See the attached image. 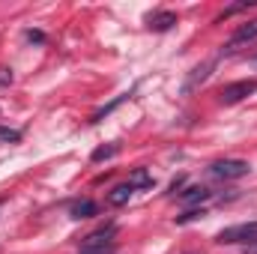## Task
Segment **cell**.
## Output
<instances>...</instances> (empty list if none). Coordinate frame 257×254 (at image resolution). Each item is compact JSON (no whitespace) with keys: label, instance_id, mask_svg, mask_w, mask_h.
<instances>
[{"label":"cell","instance_id":"obj_5","mask_svg":"<svg viewBox=\"0 0 257 254\" xmlns=\"http://www.w3.org/2000/svg\"><path fill=\"white\" fill-rule=\"evenodd\" d=\"M209 197H212V191L203 189V186H192V189L180 191V203H183V206H189V209H197V206H200V203H206Z\"/></svg>","mask_w":257,"mask_h":254},{"label":"cell","instance_id":"obj_16","mask_svg":"<svg viewBox=\"0 0 257 254\" xmlns=\"http://www.w3.org/2000/svg\"><path fill=\"white\" fill-rule=\"evenodd\" d=\"M21 141V132L9 126H0V144H18Z\"/></svg>","mask_w":257,"mask_h":254},{"label":"cell","instance_id":"obj_18","mask_svg":"<svg viewBox=\"0 0 257 254\" xmlns=\"http://www.w3.org/2000/svg\"><path fill=\"white\" fill-rule=\"evenodd\" d=\"M24 36H27V42H36V45H42V42H45V33H42V30H27Z\"/></svg>","mask_w":257,"mask_h":254},{"label":"cell","instance_id":"obj_12","mask_svg":"<svg viewBox=\"0 0 257 254\" xmlns=\"http://www.w3.org/2000/svg\"><path fill=\"white\" fill-rule=\"evenodd\" d=\"M117 153H120V147H117V144H108V147L93 150V156H90V159H93V162H108V159H114Z\"/></svg>","mask_w":257,"mask_h":254},{"label":"cell","instance_id":"obj_19","mask_svg":"<svg viewBox=\"0 0 257 254\" xmlns=\"http://www.w3.org/2000/svg\"><path fill=\"white\" fill-rule=\"evenodd\" d=\"M12 84V69H0V87H9Z\"/></svg>","mask_w":257,"mask_h":254},{"label":"cell","instance_id":"obj_2","mask_svg":"<svg viewBox=\"0 0 257 254\" xmlns=\"http://www.w3.org/2000/svg\"><path fill=\"white\" fill-rule=\"evenodd\" d=\"M257 239V221H245V224H233V227H224L215 242L218 245H245V242H254Z\"/></svg>","mask_w":257,"mask_h":254},{"label":"cell","instance_id":"obj_20","mask_svg":"<svg viewBox=\"0 0 257 254\" xmlns=\"http://www.w3.org/2000/svg\"><path fill=\"white\" fill-rule=\"evenodd\" d=\"M183 183H186V177H177V180H174V183H171V191H174V194H177V191L183 189Z\"/></svg>","mask_w":257,"mask_h":254},{"label":"cell","instance_id":"obj_6","mask_svg":"<svg viewBox=\"0 0 257 254\" xmlns=\"http://www.w3.org/2000/svg\"><path fill=\"white\" fill-rule=\"evenodd\" d=\"M174 24H177V15L168 12V9H162V12H150V15H147V27L156 30V33H165V30H171Z\"/></svg>","mask_w":257,"mask_h":254},{"label":"cell","instance_id":"obj_7","mask_svg":"<svg viewBox=\"0 0 257 254\" xmlns=\"http://www.w3.org/2000/svg\"><path fill=\"white\" fill-rule=\"evenodd\" d=\"M69 215H72L75 221L93 218V215H99V203H96V200H90V197H84V200H75V203L69 206Z\"/></svg>","mask_w":257,"mask_h":254},{"label":"cell","instance_id":"obj_11","mask_svg":"<svg viewBox=\"0 0 257 254\" xmlns=\"http://www.w3.org/2000/svg\"><path fill=\"white\" fill-rule=\"evenodd\" d=\"M132 194H135V189H132L128 183H123V186H117V189L108 191V203H111V206H123V203L132 200Z\"/></svg>","mask_w":257,"mask_h":254},{"label":"cell","instance_id":"obj_1","mask_svg":"<svg viewBox=\"0 0 257 254\" xmlns=\"http://www.w3.org/2000/svg\"><path fill=\"white\" fill-rule=\"evenodd\" d=\"M248 171H251V165L248 162H242V159H218V162H212L209 165V177H215V180H242V177H248Z\"/></svg>","mask_w":257,"mask_h":254},{"label":"cell","instance_id":"obj_17","mask_svg":"<svg viewBox=\"0 0 257 254\" xmlns=\"http://www.w3.org/2000/svg\"><path fill=\"white\" fill-rule=\"evenodd\" d=\"M200 215H206V212H203L200 206H197V209H186L183 215H177V224H189V221H197Z\"/></svg>","mask_w":257,"mask_h":254},{"label":"cell","instance_id":"obj_13","mask_svg":"<svg viewBox=\"0 0 257 254\" xmlns=\"http://www.w3.org/2000/svg\"><path fill=\"white\" fill-rule=\"evenodd\" d=\"M251 6H257V0H239V3H233V6H224V12L218 15V21H221V18L236 15V12H245V9H251Z\"/></svg>","mask_w":257,"mask_h":254},{"label":"cell","instance_id":"obj_21","mask_svg":"<svg viewBox=\"0 0 257 254\" xmlns=\"http://www.w3.org/2000/svg\"><path fill=\"white\" fill-rule=\"evenodd\" d=\"M242 254H257V239L254 242H245V245H242Z\"/></svg>","mask_w":257,"mask_h":254},{"label":"cell","instance_id":"obj_10","mask_svg":"<svg viewBox=\"0 0 257 254\" xmlns=\"http://www.w3.org/2000/svg\"><path fill=\"white\" fill-rule=\"evenodd\" d=\"M128 186H132L135 191L153 189V177H150V171H147V168H135V171L128 174Z\"/></svg>","mask_w":257,"mask_h":254},{"label":"cell","instance_id":"obj_22","mask_svg":"<svg viewBox=\"0 0 257 254\" xmlns=\"http://www.w3.org/2000/svg\"><path fill=\"white\" fill-rule=\"evenodd\" d=\"M248 66H251V69H257V54H254V57H248Z\"/></svg>","mask_w":257,"mask_h":254},{"label":"cell","instance_id":"obj_15","mask_svg":"<svg viewBox=\"0 0 257 254\" xmlns=\"http://www.w3.org/2000/svg\"><path fill=\"white\" fill-rule=\"evenodd\" d=\"M78 254H117V245L114 242H105V245H81Z\"/></svg>","mask_w":257,"mask_h":254},{"label":"cell","instance_id":"obj_14","mask_svg":"<svg viewBox=\"0 0 257 254\" xmlns=\"http://www.w3.org/2000/svg\"><path fill=\"white\" fill-rule=\"evenodd\" d=\"M123 102H128V93H123V96H117V99H114L111 105H105V108H99V111H96V114L90 117V123H99V120H102L105 114H111V111H114L117 105H123Z\"/></svg>","mask_w":257,"mask_h":254},{"label":"cell","instance_id":"obj_3","mask_svg":"<svg viewBox=\"0 0 257 254\" xmlns=\"http://www.w3.org/2000/svg\"><path fill=\"white\" fill-rule=\"evenodd\" d=\"M251 93H257V81H233V84H227L224 90H221V102L224 105H236V102H242V99H248Z\"/></svg>","mask_w":257,"mask_h":254},{"label":"cell","instance_id":"obj_4","mask_svg":"<svg viewBox=\"0 0 257 254\" xmlns=\"http://www.w3.org/2000/svg\"><path fill=\"white\" fill-rule=\"evenodd\" d=\"M212 69H215V60H206V63L194 66L192 75H189V78H186V84H183V93H186V96H189V93H194V90H197V87H200L209 75H212Z\"/></svg>","mask_w":257,"mask_h":254},{"label":"cell","instance_id":"obj_8","mask_svg":"<svg viewBox=\"0 0 257 254\" xmlns=\"http://www.w3.org/2000/svg\"><path fill=\"white\" fill-rule=\"evenodd\" d=\"M114 236H117V224L111 221V224H105V227L87 233V236H84V245H105V242H114Z\"/></svg>","mask_w":257,"mask_h":254},{"label":"cell","instance_id":"obj_9","mask_svg":"<svg viewBox=\"0 0 257 254\" xmlns=\"http://www.w3.org/2000/svg\"><path fill=\"white\" fill-rule=\"evenodd\" d=\"M254 39H257V21H248V24H242V27L227 39V48H239V45L254 42Z\"/></svg>","mask_w":257,"mask_h":254}]
</instances>
